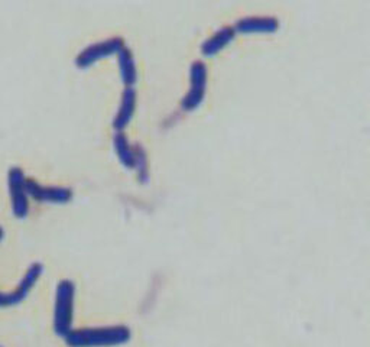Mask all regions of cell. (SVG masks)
I'll list each match as a JSON object with an SVG mask.
<instances>
[{"mask_svg":"<svg viewBox=\"0 0 370 347\" xmlns=\"http://www.w3.org/2000/svg\"><path fill=\"white\" fill-rule=\"evenodd\" d=\"M136 99H138L136 88L133 86H125L122 92L121 106L113 117L114 130H123L127 126V123L130 122V119L136 109Z\"/></svg>","mask_w":370,"mask_h":347,"instance_id":"ba28073f","label":"cell"},{"mask_svg":"<svg viewBox=\"0 0 370 347\" xmlns=\"http://www.w3.org/2000/svg\"><path fill=\"white\" fill-rule=\"evenodd\" d=\"M113 146L117 157H119L125 167L132 168L133 165H135V154H133V143H130L125 130H114Z\"/></svg>","mask_w":370,"mask_h":347,"instance_id":"7c38bea8","label":"cell"},{"mask_svg":"<svg viewBox=\"0 0 370 347\" xmlns=\"http://www.w3.org/2000/svg\"><path fill=\"white\" fill-rule=\"evenodd\" d=\"M209 79V67L203 59H194L189 66V88L181 99V108L185 110L196 109L203 101Z\"/></svg>","mask_w":370,"mask_h":347,"instance_id":"3957f363","label":"cell"},{"mask_svg":"<svg viewBox=\"0 0 370 347\" xmlns=\"http://www.w3.org/2000/svg\"><path fill=\"white\" fill-rule=\"evenodd\" d=\"M18 306V301L14 298L13 293H2L0 291V307H12Z\"/></svg>","mask_w":370,"mask_h":347,"instance_id":"5bb4252c","label":"cell"},{"mask_svg":"<svg viewBox=\"0 0 370 347\" xmlns=\"http://www.w3.org/2000/svg\"><path fill=\"white\" fill-rule=\"evenodd\" d=\"M133 154H135V165L138 177L141 181H147L150 178V159H147V152L145 146L141 142L133 143Z\"/></svg>","mask_w":370,"mask_h":347,"instance_id":"4fadbf2b","label":"cell"},{"mask_svg":"<svg viewBox=\"0 0 370 347\" xmlns=\"http://www.w3.org/2000/svg\"><path fill=\"white\" fill-rule=\"evenodd\" d=\"M280 21L274 14H246L234 22L236 32H274Z\"/></svg>","mask_w":370,"mask_h":347,"instance_id":"52a82bcc","label":"cell"},{"mask_svg":"<svg viewBox=\"0 0 370 347\" xmlns=\"http://www.w3.org/2000/svg\"><path fill=\"white\" fill-rule=\"evenodd\" d=\"M74 299H76V285L70 279H61L55 290L54 331L63 339L72 330Z\"/></svg>","mask_w":370,"mask_h":347,"instance_id":"7a4b0ae2","label":"cell"},{"mask_svg":"<svg viewBox=\"0 0 370 347\" xmlns=\"http://www.w3.org/2000/svg\"><path fill=\"white\" fill-rule=\"evenodd\" d=\"M28 195L43 203H67L72 199V190L64 186H43L34 178L25 179Z\"/></svg>","mask_w":370,"mask_h":347,"instance_id":"8992f818","label":"cell"},{"mask_svg":"<svg viewBox=\"0 0 370 347\" xmlns=\"http://www.w3.org/2000/svg\"><path fill=\"white\" fill-rule=\"evenodd\" d=\"M132 331L125 324L72 328L64 337L70 347H112L130 340Z\"/></svg>","mask_w":370,"mask_h":347,"instance_id":"6da1fadb","label":"cell"},{"mask_svg":"<svg viewBox=\"0 0 370 347\" xmlns=\"http://www.w3.org/2000/svg\"><path fill=\"white\" fill-rule=\"evenodd\" d=\"M25 172L21 167H10L8 171V187L12 201L13 215L25 219L29 213V199L25 187Z\"/></svg>","mask_w":370,"mask_h":347,"instance_id":"5b68a950","label":"cell"},{"mask_svg":"<svg viewBox=\"0 0 370 347\" xmlns=\"http://www.w3.org/2000/svg\"><path fill=\"white\" fill-rule=\"evenodd\" d=\"M234 37H236V29L233 25L220 26L210 37H207L201 42V51L205 55H213L218 52L221 48H225L230 41H233Z\"/></svg>","mask_w":370,"mask_h":347,"instance_id":"9c48e42d","label":"cell"},{"mask_svg":"<svg viewBox=\"0 0 370 347\" xmlns=\"http://www.w3.org/2000/svg\"><path fill=\"white\" fill-rule=\"evenodd\" d=\"M42 272H43V265L41 262H34L26 269V272L21 278L19 284L17 285V288L12 291L14 298H17L18 301V304H21L22 301L29 295V293H31V290L34 288V285L41 278Z\"/></svg>","mask_w":370,"mask_h":347,"instance_id":"30bf717a","label":"cell"},{"mask_svg":"<svg viewBox=\"0 0 370 347\" xmlns=\"http://www.w3.org/2000/svg\"><path fill=\"white\" fill-rule=\"evenodd\" d=\"M125 45V38L121 35H113L106 39L88 43L85 48H83L76 55V64L80 67H87L103 57H107L113 52H119Z\"/></svg>","mask_w":370,"mask_h":347,"instance_id":"277c9868","label":"cell"},{"mask_svg":"<svg viewBox=\"0 0 370 347\" xmlns=\"http://www.w3.org/2000/svg\"><path fill=\"white\" fill-rule=\"evenodd\" d=\"M3 236H5V230H3V228H2V226H0V242H2V239H3Z\"/></svg>","mask_w":370,"mask_h":347,"instance_id":"9a60e30c","label":"cell"},{"mask_svg":"<svg viewBox=\"0 0 370 347\" xmlns=\"http://www.w3.org/2000/svg\"><path fill=\"white\" fill-rule=\"evenodd\" d=\"M117 57H119L121 75L125 86H133L138 81V67L135 55H133L127 45H125V47L117 52Z\"/></svg>","mask_w":370,"mask_h":347,"instance_id":"8fae6325","label":"cell"}]
</instances>
